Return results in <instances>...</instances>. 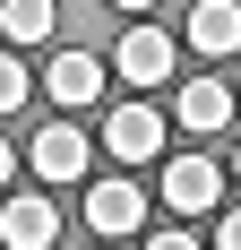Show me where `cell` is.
<instances>
[{
    "instance_id": "cell-1",
    "label": "cell",
    "mask_w": 241,
    "mask_h": 250,
    "mask_svg": "<svg viewBox=\"0 0 241 250\" xmlns=\"http://www.w3.org/2000/svg\"><path fill=\"white\" fill-rule=\"evenodd\" d=\"M155 190H164L172 216H207V207H224V164L216 155H172L155 173Z\"/></svg>"
},
{
    "instance_id": "cell-2",
    "label": "cell",
    "mask_w": 241,
    "mask_h": 250,
    "mask_svg": "<svg viewBox=\"0 0 241 250\" xmlns=\"http://www.w3.org/2000/svg\"><path fill=\"white\" fill-rule=\"evenodd\" d=\"M103 155L112 164H155L164 155V112L155 104H112L103 112Z\"/></svg>"
},
{
    "instance_id": "cell-3",
    "label": "cell",
    "mask_w": 241,
    "mask_h": 250,
    "mask_svg": "<svg viewBox=\"0 0 241 250\" xmlns=\"http://www.w3.org/2000/svg\"><path fill=\"white\" fill-rule=\"evenodd\" d=\"M0 242L9 250H52L60 242V207L43 190H0Z\"/></svg>"
},
{
    "instance_id": "cell-4",
    "label": "cell",
    "mask_w": 241,
    "mask_h": 250,
    "mask_svg": "<svg viewBox=\"0 0 241 250\" xmlns=\"http://www.w3.org/2000/svg\"><path fill=\"white\" fill-rule=\"evenodd\" d=\"M172 61H181V43H172L164 26H129V35H120V61H112V69L129 78L138 95H155V86L172 78Z\"/></svg>"
},
{
    "instance_id": "cell-5",
    "label": "cell",
    "mask_w": 241,
    "mask_h": 250,
    "mask_svg": "<svg viewBox=\"0 0 241 250\" xmlns=\"http://www.w3.org/2000/svg\"><path fill=\"white\" fill-rule=\"evenodd\" d=\"M138 225H146V190L129 173H112V181L86 190V233H138Z\"/></svg>"
},
{
    "instance_id": "cell-6",
    "label": "cell",
    "mask_w": 241,
    "mask_h": 250,
    "mask_svg": "<svg viewBox=\"0 0 241 250\" xmlns=\"http://www.w3.org/2000/svg\"><path fill=\"white\" fill-rule=\"evenodd\" d=\"M43 95H52V104H69V112H78V104H95V95H103V61H95V52H52Z\"/></svg>"
},
{
    "instance_id": "cell-7",
    "label": "cell",
    "mask_w": 241,
    "mask_h": 250,
    "mask_svg": "<svg viewBox=\"0 0 241 250\" xmlns=\"http://www.w3.org/2000/svg\"><path fill=\"white\" fill-rule=\"evenodd\" d=\"M26 164H35V181H86V138H78L69 121H52L35 147H26Z\"/></svg>"
},
{
    "instance_id": "cell-8",
    "label": "cell",
    "mask_w": 241,
    "mask_h": 250,
    "mask_svg": "<svg viewBox=\"0 0 241 250\" xmlns=\"http://www.w3.org/2000/svg\"><path fill=\"white\" fill-rule=\"evenodd\" d=\"M233 104H241V95H224V78H190V86H181V104H172V121L198 129V138H216V129L233 121Z\"/></svg>"
},
{
    "instance_id": "cell-9",
    "label": "cell",
    "mask_w": 241,
    "mask_h": 250,
    "mask_svg": "<svg viewBox=\"0 0 241 250\" xmlns=\"http://www.w3.org/2000/svg\"><path fill=\"white\" fill-rule=\"evenodd\" d=\"M190 52H207V61L241 52V9H233V0H198V9H190Z\"/></svg>"
},
{
    "instance_id": "cell-10",
    "label": "cell",
    "mask_w": 241,
    "mask_h": 250,
    "mask_svg": "<svg viewBox=\"0 0 241 250\" xmlns=\"http://www.w3.org/2000/svg\"><path fill=\"white\" fill-rule=\"evenodd\" d=\"M52 26H60V0H0V43H9V52L43 43Z\"/></svg>"
},
{
    "instance_id": "cell-11",
    "label": "cell",
    "mask_w": 241,
    "mask_h": 250,
    "mask_svg": "<svg viewBox=\"0 0 241 250\" xmlns=\"http://www.w3.org/2000/svg\"><path fill=\"white\" fill-rule=\"evenodd\" d=\"M26 95H35V78H26V61H18V52H0V112H18Z\"/></svg>"
},
{
    "instance_id": "cell-12",
    "label": "cell",
    "mask_w": 241,
    "mask_h": 250,
    "mask_svg": "<svg viewBox=\"0 0 241 250\" xmlns=\"http://www.w3.org/2000/svg\"><path fill=\"white\" fill-rule=\"evenodd\" d=\"M146 250H207L198 233H146Z\"/></svg>"
},
{
    "instance_id": "cell-13",
    "label": "cell",
    "mask_w": 241,
    "mask_h": 250,
    "mask_svg": "<svg viewBox=\"0 0 241 250\" xmlns=\"http://www.w3.org/2000/svg\"><path fill=\"white\" fill-rule=\"evenodd\" d=\"M216 250H241V207L224 216V233H216Z\"/></svg>"
},
{
    "instance_id": "cell-14",
    "label": "cell",
    "mask_w": 241,
    "mask_h": 250,
    "mask_svg": "<svg viewBox=\"0 0 241 250\" xmlns=\"http://www.w3.org/2000/svg\"><path fill=\"white\" fill-rule=\"evenodd\" d=\"M9 181H18V147L0 138V190H9Z\"/></svg>"
},
{
    "instance_id": "cell-15",
    "label": "cell",
    "mask_w": 241,
    "mask_h": 250,
    "mask_svg": "<svg viewBox=\"0 0 241 250\" xmlns=\"http://www.w3.org/2000/svg\"><path fill=\"white\" fill-rule=\"evenodd\" d=\"M112 9H129V18H146V9H155V0H112Z\"/></svg>"
},
{
    "instance_id": "cell-16",
    "label": "cell",
    "mask_w": 241,
    "mask_h": 250,
    "mask_svg": "<svg viewBox=\"0 0 241 250\" xmlns=\"http://www.w3.org/2000/svg\"><path fill=\"white\" fill-rule=\"evenodd\" d=\"M233 181H241V155H233Z\"/></svg>"
}]
</instances>
